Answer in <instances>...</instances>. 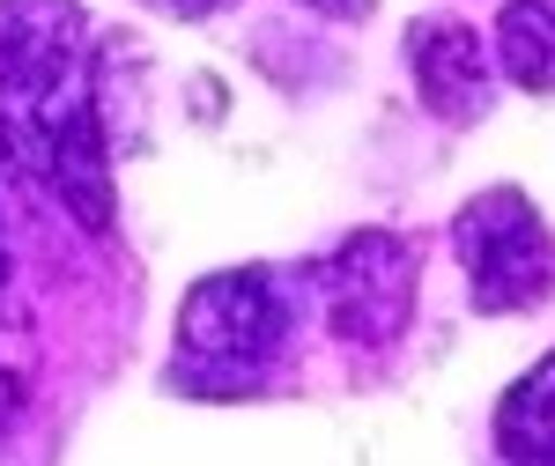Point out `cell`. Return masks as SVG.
I'll return each instance as SVG.
<instances>
[{
  "label": "cell",
  "instance_id": "cell-1",
  "mask_svg": "<svg viewBox=\"0 0 555 466\" xmlns=\"http://www.w3.org/2000/svg\"><path fill=\"white\" fill-rule=\"evenodd\" d=\"M460 259L474 282V311H533L555 289V245L526 193L496 185L460 215Z\"/></svg>",
  "mask_w": 555,
  "mask_h": 466
},
{
  "label": "cell",
  "instance_id": "cell-2",
  "mask_svg": "<svg viewBox=\"0 0 555 466\" xmlns=\"http://www.w3.org/2000/svg\"><path fill=\"white\" fill-rule=\"evenodd\" d=\"M415 282H423V253L392 230H356L341 253L319 267V297H326V326L341 340H392L415 311Z\"/></svg>",
  "mask_w": 555,
  "mask_h": 466
},
{
  "label": "cell",
  "instance_id": "cell-3",
  "mask_svg": "<svg viewBox=\"0 0 555 466\" xmlns=\"http://www.w3.org/2000/svg\"><path fill=\"white\" fill-rule=\"evenodd\" d=\"M289 326V297H274V274L237 267V274H208L185 311H178V348L193 363H230V371H253L274 355V340Z\"/></svg>",
  "mask_w": 555,
  "mask_h": 466
},
{
  "label": "cell",
  "instance_id": "cell-4",
  "mask_svg": "<svg viewBox=\"0 0 555 466\" xmlns=\"http://www.w3.org/2000/svg\"><path fill=\"white\" fill-rule=\"evenodd\" d=\"M82 15L75 0H0V96L38 112L52 89L82 82Z\"/></svg>",
  "mask_w": 555,
  "mask_h": 466
},
{
  "label": "cell",
  "instance_id": "cell-5",
  "mask_svg": "<svg viewBox=\"0 0 555 466\" xmlns=\"http://www.w3.org/2000/svg\"><path fill=\"white\" fill-rule=\"evenodd\" d=\"M408 67H415L423 104L444 127H474L489 112V96H496V60H489L481 30L460 23V15H423L408 30Z\"/></svg>",
  "mask_w": 555,
  "mask_h": 466
},
{
  "label": "cell",
  "instance_id": "cell-6",
  "mask_svg": "<svg viewBox=\"0 0 555 466\" xmlns=\"http://www.w3.org/2000/svg\"><path fill=\"white\" fill-rule=\"evenodd\" d=\"M496 452L512 466H555V355H541L496 407Z\"/></svg>",
  "mask_w": 555,
  "mask_h": 466
},
{
  "label": "cell",
  "instance_id": "cell-7",
  "mask_svg": "<svg viewBox=\"0 0 555 466\" xmlns=\"http://www.w3.org/2000/svg\"><path fill=\"white\" fill-rule=\"evenodd\" d=\"M496 67L518 89H555V0H512L496 15Z\"/></svg>",
  "mask_w": 555,
  "mask_h": 466
},
{
  "label": "cell",
  "instance_id": "cell-8",
  "mask_svg": "<svg viewBox=\"0 0 555 466\" xmlns=\"http://www.w3.org/2000/svg\"><path fill=\"white\" fill-rule=\"evenodd\" d=\"M297 8H319V15H371V0H297Z\"/></svg>",
  "mask_w": 555,
  "mask_h": 466
}]
</instances>
